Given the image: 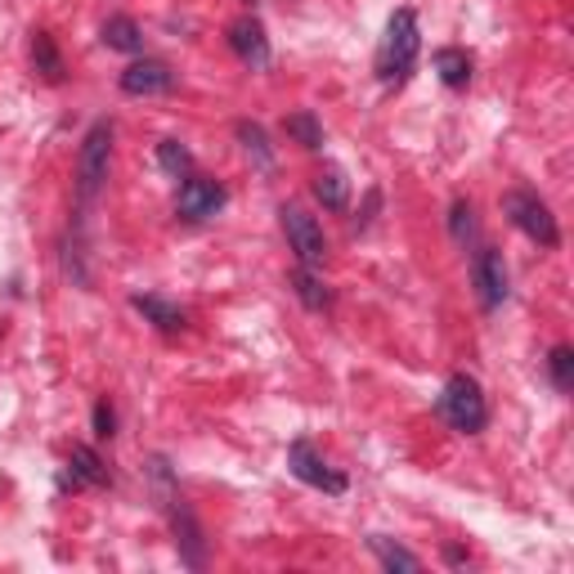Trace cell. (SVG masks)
I'll use <instances>...</instances> for the list:
<instances>
[{"instance_id": "cell-1", "label": "cell", "mask_w": 574, "mask_h": 574, "mask_svg": "<svg viewBox=\"0 0 574 574\" xmlns=\"http://www.w3.org/2000/svg\"><path fill=\"white\" fill-rule=\"evenodd\" d=\"M418 50H422V27H418V14L414 10H395L391 23H386V36L378 46V81L382 86H399V81L414 72L418 63Z\"/></svg>"}, {"instance_id": "cell-2", "label": "cell", "mask_w": 574, "mask_h": 574, "mask_svg": "<svg viewBox=\"0 0 574 574\" xmlns=\"http://www.w3.org/2000/svg\"><path fill=\"white\" fill-rule=\"evenodd\" d=\"M440 418L463 431V435H480L485 422H489V404H485V391L471 373H454L440 391Z\"/></svg>"}, {"instance_id": "cell-3", "label": "cell", "mask_w": 574, "mask_h": 574, "mask_svg": "<svg viewBox=\"0 0 574 574\" xmlns=\"http://www.w3.org/2000/svg\"><path fill=\"white\" fill-rule=\"evenodd\" d=\"M108 162H112V127L108 121H95L81 140V153H76V198L81 207H91V202L104 193L108 184Z\"/></svg>"}, {"instance_id": "cell-4", "label": "cell", "mask_w": 574, "mask_h": 574, "mask_svg": "<svg viewBox=\"0 0 574 574\" xmlns=\"http://www.w3.org/2000/svg\"><path fill=\"white\" fill-rule=\"evenodd\" d=\"M503 216H507L529 242H539V248H557V242H561L557 216H552V207H548L539 193H529V189L503 193Z\"/></svg>"}, {"instance_id": "cell-5", "label": "cell", "mask_w": 574, "mask_h": 574, "mask_svg": "<svg viewBox=\"0 0 574 574\" xmlns=\"http://www.w3.org/2000/svg\"><path fill=\"white\" fill-rule=\"evenodd\" d=\"M278 220H283V234H287V248L297 252V265L319 270V265L327 261V238H323L319 220H314L306 207H297V202H283Z\"/></svg>"}, {"instance_id": "cell-6", "label": "cell", "mask_w": 574, "mask_h": 574, "mask_svg": "<svg viewBox=\"0 0 574 574\" xmlns=\"http://www.w3.org/2000/svg\"><path fill=\"white\" fill-rule=\"evenodd\" d=\"M225 207H229V189L220 180H207V176H189L176 193V216L189 220V225L216 220Z\"/></svg>"}, {"instance_id": "cell-7", "label": "cell", "mask_w": 574, "mask_h": 574, "mask_svg": "<svg viewBox=\"0 0 574 574\" xmlns=\"http://www.w3.org/2000/svg\"><path fill=\"white\" fill-rule=\"evenodd\" d=\"M287 471H292L301 485H310V489H323V494H346V476L327 467L323 454L310 440H292V444H287Z\"/></svg>"}, {"instance_id": "cell-8", "label": "cell", "mask_w": 574, "mask_h": 574, "mask_svg": "<svg viewBox=\"0 0 574 574\" xmlns=\"http://www.w3.org/2000/svg\"><path fill=\"white\" fill-rule=\"evenodd\" d=\"M471 287L480 310H499L507 301V261L499 248H480L471 256Z\"/></svg>"}, {"instance_id": "cell-9", "label": "cell", "mask_w": 574, "mask_h": 574, "mask_svg": "<svg viewBox=\"0 0 574 574\" xmlns=\"http://www.w3.org/2000/svg\"><path fill=\"white\" fill-rule=\"evenodd\" d=\"M117 86H121V95H131V99H153V95H167L176 86V72H171V63H162V59H135L127 72L117 76Z\"/></svg>"}, {"instance_id": "cell-10", "label": "cell", "mask_w": 574, "mask_h": 574, "mask_svg": "<svg viewBox=\"0 0 574 574\" xmlns=\"http://www.w3.org/2000/svg\"><path fill=\"white\" fill-rule=\"evenodd\" d=\"M229 50H234L242 63H248L252 72L270 68V36H265V23L252 19V14L234 19V23H229Z\"/></svg>"}, {"instance_id": "cell-11", "label": "cell", "mask_w": 574, "mask_h": 574, "mask_svg": "<svg viewBox=\"0 0 574 574\" xmlns=\"http://www.w3.org/2000/svg\"><path fill=\"white\" fill-rule=\"evenodd\" d=\"M112 485V476H108V467H104V458L95 454L91 444H72V454H68V467H63V476H59V489H108Z\"/></svg>"}, {"instance_id": "cell-12", "label": "cell", "mask_w": 574, "mask_h": 574, "mask_svg": "<svg viewBox=\"0 0 574 574\" xmlns=\"http://www.w3.org/2000/svg\"><path fill=\"white\" fill-rule=\"evenodd\" d=\"M131 310L144 314V323H153L157 333H184V327H189V314H184L176 301L153 297V292H135V297H131Z\"/></svg>"}, {"instance_id": "cell-13", "label": "cell", "mask_w": 574, "mask_h": 574, "mask_svg": "<svg viewBox=\"0 0 574 574\" xmlns=\"http://www.w3.org/2000/svg\"><path fill=\"white\" fill-rule=\"evenodd\" d=\"M167 512H171V521H176V548H180L184 565L202 570V561H207V552H202V529H198L193 512L184 507V499H171V503H167Z\"/></svg>"}, {"instance_id": "cell-14", "label": "cell", "mask_w": 574, "mask_h": 574, "mask_svg": "<svg viewBox=\"0 0 574 574\" xmlns=\"http://www.w3.org/2000/svg\"><path fill=\"white\" fill-rule=\"evenodd\" d=\"M287 287H292L297 301H301L306 310H314V314H327V310H333V292H327V283H323L314 270L297 265L292 274H287Z\"/></svg>"}, {"instance_id": "cell-15", "label": "cell", "mask_w": 574, "mask_h": 574, "mask_svg": "<svg viewBox=\"0 0 574 574\" xmlns=\"http://www.w3.org/2000/svg\"><path fill=\"white\" fill-rule=\"evenodd\" d=\"M99 36H104V46L117 50V55H140L144 50V27L131 14H112Z\"/></svg>"}, {"instance_id": "cell-16", "label": "cell", "mask_w": 574, "mask_h": 574, "mask_svg": "<svg viewBox=\"0 0 574 574\" xmlns=\"http://www.w3.org/2000/svg\"><path fill=\"white\" fill-rule=\"evenodd\" d=\"M435 72H440V81L449 91H467L471 86V55L467 50H458V46H444V50H435Z\"/></svg>"}, {"instance_id": "cell-17", "label": "cell", "mask_w": 574, "mask_h": 574, "mask_svg": "<svg viewBox=\"0 0 574 574\" xmlns=\"http://www.w3.org/2000/svg\"><path fill=\"white\" fill-rule=\"evenodd\" d=\"M32 68L46 76V81H63V59H59V46L46 27L32 32Z\"/></svg>"}, {"instance_id": "cell-18", "label": "cell", "mask_w": 574, "mask_h": 574, "mask_svg": "<svg viewBox=\"0 0 574 574\" xmlns=\"http://www.w3.org/2000/svg\"><path fill=\"white\" fill-rule=\"evenodd\" d=\"M314 198L323 202L327 212H346V202H350V180L337 171V167H323L314 176Z\"/></svg>"}, {"instance_id": "cell-19", "label": "cell", "mask_w": 574, "mask_h": 574, "mask_svg": "<svg viewBox=\"0 0 574 574\" xmlns=\"http://www.w3.org/2000/svg\"><path fill=\"white\" fill-rule=\"evenodd\" d=\"M283 131H287V140H292V144H301V148H323V127H319V117L314 112H292V117H287L283 121Z\"/></svg>"}, {"instance_id": "cell-20", "label": "cell", "mask_w": 574, "mask_h": 574, "mask_svg": "<svg viewBox=\"0 0 574 574\" xmlns=\"http://www.w3.org/2000/svg\"><path fill=\"white\" fill-rule=\"evenodd\" d=\"M157 167L167 171L171 180H189V176H193V153H189L180 140H162V144H157Z\"/></svg>"}, {"instance_id": "cell-21", "label": "cell", "mask_w": 574, "mask_h": 574, "mask_svg": "<svg viewBox=\"0 0 574 574\" xmlns=\"http://www.w3.org/2000/svg\"><path fill=\"white\" fill-rule=\"evenodd\" d=\"M368 548L378 552V561H382L386 570H408V574L422 570V557H418V552H408V548H399V543H391V539H382V535L368 539Z\"/></svg>"}, {"instance_id": "cell-22", "label": "cell", "mask_w": 574, "mask_h": 574, "mask_svg": "<svg viewBox=\"0 0 574 574\" xmlns=\"http://www.w3.org/2000/svg\"><path fill=\"white\" fill-rule=\"evenodd\" d=\"M234 131H238L242 148H248V153L256 157V167H261V171H270V167H274V153H270V140H265V131L256 127V121H238Z\"/></svg>"}, {"instance_id": "cell-23", "label": "cell", "mask_w": 574, "mask_h": 574, "mask_svg": "<svg viewBox=\"0 0 574 574\" xmlns=\"http://www.w3.org/2000/svg\"><path fill=\"white\" fill-rule=\"evenodd\" d=\"M449 234H454L458 248H467V242L476 238V207L467 198H458L454 207H449Z\"/></svg>"}, {"instance_id": "cell-24", "label": "cell", "mask_w": 574, "mask_h": 574, "mask_svg": "<svg viewBox=\"0 0 574 574\" xmlns=\"http://www.w3.org/2000/svg\"><path fill=\"white\" fill-rule=\"evenodd\" d=\"M548 378H552L557 391H570V386H574V350H570V346H552V355H548Z\"/></svg>"}, {"instance_id": "cell-25", "label": "cell", "mask_w": 574, "mask_h": 574, "mask_svg": "<svg viewBox=\"0 0 574 574\" xmlns=\"http://www.w3.org/2000/svg\"><path fill=\"white\" fill-rule=\"evenodd\" d=\"M91 418H95V435H99V440H112V435H117V408H112L108 399H95V414H91Z\"/></svg>"}, {"instance_id": "cell-26", "label": "cell", "mask_w": 574, "mask_h": 574, "mask_svg": "<svg viewBox=\"0 0 574 574\" xmlns=\"http://www.w3.org/2000/svg\"><path fill=\"white\" fill-rule=\"evenodd\" d=\"M444 561H449V565H463L467 552H463V548H444Z\"/></svg>"}]
</instances>
